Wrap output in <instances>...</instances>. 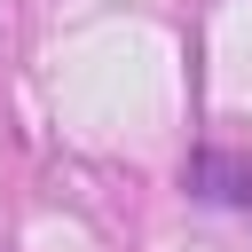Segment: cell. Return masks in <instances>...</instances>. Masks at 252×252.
Masks as SVG:
<instances>
[{"instance_id": "obj_1", "label": "cell", "mask_w": 252, "mask_h": 252, "mask_svg": "<svg viewBox=\"0 0 252 252\" xmlns=\"http://www.w3.org/2000/svg\"><path fill=\"white\" fill-rule=\"evenodd\" d=\"M181 181L205 205H252V158H236V150H197L181 165Z\"/></svg>"}]
</instances>
